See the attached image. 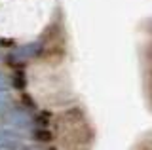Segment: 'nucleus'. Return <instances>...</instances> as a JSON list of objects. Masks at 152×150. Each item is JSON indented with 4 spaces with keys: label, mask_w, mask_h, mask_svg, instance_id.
Segmentation results:
<instances>
[{
    "label": "nucleus",
    "mask_w": 152,
    "mask_h": 150,
    "mask_svg": "<svg viewBox=\"0 0 152 150\" xmlns=\"http://www.w3.org/2000/svg\"><path fill=\"white\" fill-rule=\"evenodd\" d=\"M38 139H42V141H50V139H51V135H50V133H44V131H40V133H38Z\"/></svg>",
    "instance_id": "1"
}]
</instances>
